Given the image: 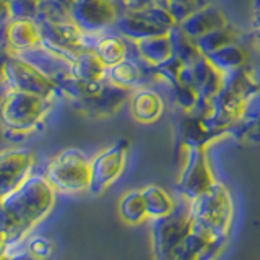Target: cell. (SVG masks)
Segmentation results:
<instances>
[{"mask_svg":"<svg viewBox=\"0 0 260 260\" xmlns=\"http://www.w3.org/2000/svg\"><path fill=\"white\" fill-rule=\"evenodd\" d=\"M169 36H171V43H173V51L177 59H181L184 63H193L197 62L202 55L199 51L197 44H195V39L189 38L185 32L177 26L169 29Z\"/></svg>","mask_w":260,"mask_h":260,"instance_id":"83f0119b","label":"cell"},{"mask_svg":"<svg viewBox=\"0 0 260 260\" xmlns=\"http://www.w3.org/2000/svg\"><path fill=\"white\" fill-rule=\"evenodd\" d=\"M171 96L173 101L182 112H190L193 109L195 103L199 100V91L193 86H187L182 83H177L174 86H171Z\"/></svg>","mask_w":260,"mask_h":260,"instance_id":"1f68e13d","label":"cell"},{"mask_svg":"<svg viewBox=\"0 0 260 260\" xmlns=\"http://www.w3.org/2000/svg\"><path fill=\"white\" fill-rule=\"evenodd\" d=\"M128 140L120 138L91 158V184L89 193L101 195L124 174L128 158Z\"/></svg>","mask_w":260,"mask_h":260,"instance_id":"52a82bcc","label":"cell"},{"mask_svg":"<svg viewBox=\"0 0 260 260\" xmlns=\"http://www.w3.org/2000/svg\"><path fill=\"white\" fill-rule=\"evenodd\" d=\"M57 192L47 182L44 174L32 173L24 181L0 197L5 215L8 246H20L28 239L32 230L41 224L55 207Z\"/></svg>","mask_w":260,"mask_h":260,"instance_id":"6da1fadb","label":"cell"},{"mask_svg":"<svg viewBox=\"0 0 260 260\" xmlns=\"http://www.w3.org/2000/svg\"><path fill=\"white\" fill-rule=\"evenodd\" d=\"M43 174L57 193H83L91 184V158L80 148H63L47 161Z\"/></svg>","mask_w":260,"mask_h":260,"instance_id":"277c9868","label":"cell"},{"mask_svg":"<svg viewBox=\"0 0 260 260\" xmlns=\"http://www.w3.org/2000/svg\"><path fill=\"white\" fill-rule=\"evenodd\" d=\"M192 69L195 78V89L199 91V96L207 98V100H213L223 86L224 75L207 60L205 55L200 57L197 62H193Z\"/></svg>","mask_w":260,"mask_h":260,"instance_id":"603a6c76","label":"cell"},{"mask_svg":"<svg viewBox=\"0 0 260 260\" xmlns=\"http://www.w3.org/2000/svg\"><path fill=\"white\" fill-rule=\"evenodd\" d=\"M234 41H238V31H236L231 24H228L224 28L210 31L207 35L200 36L199 39H195V44H197L202 55H208L211 52L218 51V49L234 43Z\"/></svg>","mask_w":260,"mask_h":260,"instance_id":"4316f807","label":"cell"},{"mask_svg":"<svg viewBox=\"0 0 260 260\" xmlns=\"http://www.w3.org/2000/svg\"><path fill=\"white\" fill-rule=\"evenodd\" d=\"M128 109L138 124L150 125L161 119L165 112V100L153 86H140L130 93Z\"/></svg>","mask_w":260,"mask_h":260,"instance_id":"9a60e30c","label":"cell"},{"mask_svg":"<svg viewBox=\"0 0 260 260\" xmlns=\"http://www.w3.org/2000/svg\"><path fill=\"white\" fill-rule=\"evenodd\" d=\"M94 54L103 60L106 67H112V65L119 63L128 57L135 51L132 41L120 36L116 29H106L98 39V43L93 47Z\"/></svg>","mask_w":260,"mask_h":260,"instance_id":"d6986e66","label":"cell"},{"mask_svg":"<svg viewBox=\"0 0 260 260\" xmlns=\"http://www.w3.org/2000/svg\"><path fill=\"white\" fill-rule=\"evenodd\" d=\"M5 2H7V4H8V2H12V0H5Z\"/></svg>","mask_w":260,"mask_h":260,"instance_id":"b9f144b4","label":"cell"},{"mask_svg":"<svg viewBox=\"0 0 260 260\" xmlns=\"http://www.w3.org/2000/svg\"><path fill=\"white\" fill-rule=\"evenodd\" d=\"M252 32H254V41H255V44H257V47L260 49V26L255 28V29H252Z\"/></svg>","mask_w":260,"mask_h":260,"instance_id":"ab89813d","label":"cell"},{"mask_svg":"<svg viewBox=\"0 0 260 260\" xmlns=\"http://www.w3.org/2000/svg\"><path fill=\"white\" fill-rule=\"evenodd\" d=\"M190 2H193V0H190Z\"/></svg>","mask_w":260,"mask_h":260,"instance_id":"7bdbcfd3","label":"cell"},{"mask_svg":"<svg viewBox=\"0 0 260 260\" xmlns=\"http://www.w3.org/2000/svg\"><path fill=\"white\" fill-rule=\"evenodd\" d=\"M228 24H230V20H228V16L221 8L208 2L200 7L199 10H195L190 16H187L177 26L189 38L199 39L200 36L207 35V32L215 31L218 28H224Z\"/></svg>","mask_w":260,"mask_h":260,"instance_id":"e0dca14e","label":"cell"},{"mask_svg":"<svg viewBox=\"0 0 260 260\" xmlns=\"http://www.w3.org/2000/svg\"><path fill=\"white\" fill-rule=\"evenodd\" d=\"M130 93H132L130 89L112 85L106 80L100 93L83 103L77 104L75 108L91 117H109L112 114H116L125 103H128Z\"/></svg>","mask_w":260,"mask_h":260,"instance_id":"5bb4252c","label":"cell"},{"mask_svg":"<svg viewBox=\"0 0 260 260\" xmlns=\"http://www.w3.org/2000/svg\"><path fill=\"white\" fill-rule=\"evenodd\" d=\"M134 47H135V52L140 55L145 62L153 65V67L166 62L168 59H171V57L174 55L169 31L165 32V35H158V36L135 41Z\"/></svg>","mask_w":260,"mask_h":260,"instance_id":"44dd1931","label":"cell"},{"mask_svg":"<svg viewBox=\"0 0 260 260\" xmlns=\"http://www.w3.org/2000/svg\"><path fill=\"white\" fill-rule=\"evenodd\" d=\"M260 26V0H254L252 4V29Z\"/></svg>","mask_w":260,"mask_h":260,"instance_id":"d590c367","label":"cell"},{"mask_svg":"<svg viewBox=\"0 0 260 260\" xmlns=\"http://www.w3.org/2000/svg\"><path fill=\"white\" fill-rule=\"evenodd\" d=\"M0 260H15V258L10 250H5V252H0Z\"/></svg>","mask_w":260,"mask_h":260,"instance_id":"f35d334b","label":"cell"},{"mask_svg":"<svg viewBox=\"0 0 260 260\" xmlns=\"http://www.w3.org/2000/svg\"><path fill=\"white\" fill-rule=\"evenodd\" d=\"M39 0H12L7 4L10 18H35L38 16Z\"/></svg>","mask_w":260,"mask_h":260,"instance_id":"d6a6232c","label":"cell"},{"mask_svg":"<svg viewBox=\"0 0 260 260\" xmlns=\"http://www.w3.org/2000/svg\"><path fill=\"white\" fill-rule=\"evenodd\" d=\"M176 260H200V258H199L197 255H195V254H192L190 250L182 249V250H181V254L177 255V258H176Z\"/></svg>","mask_w":260,"mask_h":260,"instance_id":"8d00e7d4","label":"cell"},{"mask_svg":"<svg viewBox=\"0 0 260 260\" xmlns=\"http://www.w3.org/2000/svg\"><path fill=\"white\" fill-rule=\"evenodd\" d=\"M108 67L91 49H83L73 55L70 63V73L80 81H103L106 80Z\"/></svg>","mask_w":260,"mask_h":260,"instance_id":"ffe728a7","label":"cell"},{"mask_svg":"<svg viewBox=\"0 0 260 260\" xmlns=\"http://www.w3.org/2000/svg\"><path fill=\"white\" fill-rule=\"evenodd\" d=\"M55 2H59L60 5H63L67 10H70V7H72V4H73V0H55Z\"/></svg>","mask_w":260,"mask_h":260,"instance_id":"60d3db41","label":"cell"},{"mask_svg":"<svg viewBox=\"0 0 260 260\" xmlns=\"http://www.w3.org/2000/svg\"><path fill=\"white\" fill-rule=\"evenodd\" d=\"M18 55L35 65L36 69H39L44 75H47L52 81H55V83H59V81L69 78L72 75L70 73V63H72L70 57L54 51V49L44 46L43 43H41L38 47L29 49V51L20 52Z\"/></svg>","mask_w":260,"mask_h":260,"instance_id":"4fadbf2b","label":"cell"},{"mask_svg":"<svg viewBox=\"0 0 260 260\" xmlns=\"http://www.w3.org/2000/svg\"><path fill=\"white\" fill-rule=\"evenodd\" d=\"M36 165L35 153L28 148H8L0 151V197L16 189L32 174Z\"/></svg>","mask_w":260,"mask_h":260,"instance_id":"8fae6325","label":"cell"},{"mask_svg":"<svg viewBox=\"0 0 260 260\" xmlns=\"http://www.w3.org/2000/svg\"><path fill=\"white\" fill-rule=\"evenodd\" d=\"M150 221L154 260H176L190 231L189 202L184 200V205H177L171 215Z\"/></svg>","mask_w":260,"mask_h":260,"instance_id":"5b68a950","label":"cell"},{"mask_svg":"<svg viewBox=\"0 0 260 260\" xmlns=\"http://www.w3.org/2000/svg\"><path fill=\"white\" fill-rule=\"evenodd\" d=\"M145 205H146V215L148 219H156L171 215L176 210L177 203L173 199V195H169L168 190H165L159 185H146L142 189Z\"/></svg>","mask_w":260,"mask_h":260,"instance_id":"d4e9b609","label":"cell"},{"mask_svg":"<svg viewBox=\"0 0 260 260\" xmlns=\"http://www.w3.org/2000/svg\"><path fill=\"white\" fill-rule=\"evenodd\" d=\"M24 254L28 260H49L55 254V242L47 236H28Z\"/></svg>","mask_w":260,"mask_h":260,"instance_id":"f1b7e54d","label":"cell"},{"mask_svg":"<svg viewBox=\"0 0 260 260\" xmlns=\"http://www.w3.org/2000/svg\"><path fill=\"white\" fill-rule=\"evenodd\" d=\"M70 18L83 31L112 29L120 13L124 12L122 0H73Z\"/></svg>","mask_w":260,"mask_h":260,"instance_id":"9c48e42d","label":"cell"},{"mask_svg":"<svg viewBox=\"0 0 260 260\" xmlns=\"http://www.w3.org/2000/svg\"><path fill=\"white\" fill-rule=\"evenodd\" d=\"M55 103L38 94L5 89L0 100V125L5 137L20 142L39 130L55 108Z\"/></svg>","mask_w":260,"mask_h":260,"instance_id":"7a4b0ae2","label":"cell"},{"mask_svg":"<svg viewBox=\"0 0 260 260\" xmlns=\"http://www.w3.org/2000/svg\"><path fill=\"white\" fill-rule=\"evenodd\" d=\"M10 51L5 47V46H2L0 44V83L4 81V72H5V63H7V60H8V57H10Z\"/></svg>","mask_w":260,"mask_h":260,"instance_id":"e575fe53","label":"cell"},{"mask_svg":"<svg viewBox=\"0 0 260 260\" xmlns=\"http://www.w3.org/2000/svg\"><path fill=\"white\" fill-rule=\"evenodd\" d=\"M106 80L112 85L130 89V91L140 86H153L154 83H158L154 67L145 62L135 51L119 63L108 67Z\"/></svg>","mask_w":260,"mask_h":260,"instance_id":"30bf717a","label":"cell"},{"mask_svg":"<svg viewBox=\"0 0 260 260\" xmlns=\"http://www.w3.org/2000/svg\"><path fill=\"white\" fill-rule=\"evenodd\" d=\"M43 43L39 23L35 18H10L5 26V46L12 54H20Z\"/></svg>","mask_w":260,"mask_h":260,"instance_id":"2e32d148","label":"cell"},{"mask_svg":"<svg viewBox=\"0 0 260 260\" xmlns=\"http://www.w3.org/2000/svg\"><path fill=\"white\" fill-rule=\"evenodd\" d=\"M114 29H116L120 36H124L125 39L132 41H140L145 38H151V36H158V35H165L169 29L159 26V24L153 23L148 20L146 16H143L138 10H124L120 13L119 20L114 24Z\"/></svg>","mask_w":260,"mask_h":260,"instance_id":"ac0fdd59","label":"cell"},{"mask_svg":"<svg viewBox=\"0 0 260 260\" xmlns=\"http://www.w3.org/2000/svg\"><path fill=\"white\" fill-rule=\"evenodd\" d=\"M119 215L128 224H140L145 219H148L142 189L128 190L127 193L122 195L119 202Z\"/></svg>","mask_w":260,"mask_h":260,"instance_id":"484cf974","label":"cell"},{"mask_svg":"<svg viewBox=\"0 0 260 260\" xmlns=\"http://www.w3.org/2000/svg\"><path fill=\"white\" fill-rule=\"evenodd\" d=\"M233 215L231 190L219 181H215L205 192L189 202L190 230L202 231L216 239L228 238Z\"/></svg>","mask_w":260,"mask_h":260,"instance_id":"3957f363","label":"cell"},{"mask_svg":"<svg viewBox=\"0 0 260 260\" xmlns=\"http://www.w3.org/2000/svg\"><path fill=\"white\" fill-rule=\"evenodd\" d=\"M185 158L179 173L176 190L187 202L199 197L216 181L205 148H184Z\"/></svg>","mask_w":260,"mask_h":260,"instance_id":"ba28073f","label":"cell"},{"mask_svg":"<svg viewBox=\"0 0 260 260\" xmlns=\"http://www.w3.org/2000/svg\"><path fill=\"white\" fill-rule=\"evenodd\" d=\"M38 23L44 46L70 57V59H73V55L85 49V31L72 20L60 23L38 20Z\"/></svg>","mask_w":260,"mask_h":260,"instance_id":"7c38bea8","label":"cell"},{"mask_svg":"<svg viewBox=\"0 0 260 260\" xmlns=\"http://www.w3.org/2000/svg\"><path fill=\"white\" fill-rule=\"evenodd\" d=\"M205 57L218 72L223 73V75L247 65V52L242 46L238 44V41H234V43L218 49V51L211 52Z\"/></svg>","mask_w":260,"mask_h":260,"instance_id":"cb8c5ba5","label":"cell"},{"mask_svg":"<svg viewBox=\"0 0 260 260\" xmlns=\"http://www.w3.org/2000/svg\"><path fill=\"white\" fill-rule=\"evenodd\" d=\"M179 138H181L184 148H207V145L216 140L218 137L208 128L203 117L187 114V117L181 122Z\"/></svg>","mask_w":260,"mask_h":260,"instance_id":"7402d4cb","label":"cell"},{"mask_svg":"<svg viewBox=\"0 0 260 260\" xmlns=\"http://www.w3.org/2000/svg\"><path fill=\"white\" fill-rule=\"evenodd\" d=\"M36 20L60 23V21H69L72 18H70V12L67 8L60 5L59 2H55V0H39Z\"/></svg>","mask_w":260,"mask_h":260,"instance_id":"f546056e","label":"cell"},{"mask_svg":"<svg viewBox=\"0 0 260 260\" xmlns=\"http://www.w3.org/2000/svg\"><path fill=\"white\" fill-rule=\"evenodd\" d=\"M8 16V8H7V2L5 0H0V20L7 18Z\"/></svg>","mask_w":260,"mask_h":260,"instance_id":"74e56055","label":"cell"},{"mask_svg":"<svg viewBox=\"0 0 260 260\" xmlns=\"http://www.w3.org/2000/svg\"><path fill=\"white\" fill-rule=\"evenodd\" d=\"M154 2H156V0H122L124 10H140V8H145Z\"/></svg>","mask_w":260,"mask_h":260,"instance_id":"836d02e7","label":"cell"},{"mask_svg":"<svg viewBox=\"0 0 260 260\" xmlns=\"http://www.w3.org/2000/svg\"><path fill=\"white\" fill-rule=\"evenodd\" d=\"M184 62L173 55L166 62H162L154 67V73H156L158 83H165L166 86H174L179 83V73H181Z\"/></svg>","mask_w":260,"mask_h":260,"instance_id":"4dcf8cb0","label":"cell"},{"mask_svg":"<svg viewBox=\"0 0 260 260\" xmlns=\"http://www.w3.org/2000/svg\"><path fill=\"white\" fill-rule=\"evenodd\" d=\"M2 83L5 89H16V91L38 94L52 101L62 98L55 81H52L39 69H36L28 60H24L18 54H10V57H8Z\"/></svg>","mask_w":260,"mask_h":260,"instance_id":"8992f818","label":"cell"}]
</instances>
